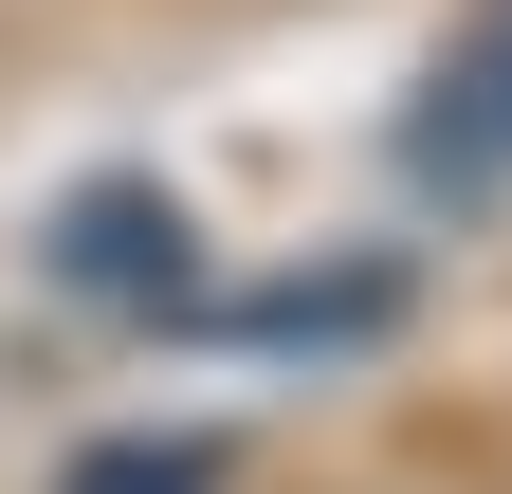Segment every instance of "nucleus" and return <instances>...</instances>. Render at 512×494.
I'll return each instance as SVG.
<instances>
[{
    "instance_id": "obj_1",
    "label": "nucleus",
    "mask_w": 512,
    "mask_h": 494,
    "mask_svg": "<svg viewBox=\"0 0 512 494\" xmlns=\"http://www.w3.org/2000/svg\"><path fill=\"white\" fill-rule=\"evenodd\" d=\"M403 165H421V202L512 183V0H458V37H439V74L403 110Z\"/></svg>"
},
{
    "instance_id": "obj_2",
    "label": "nucleus",
    "mask_w": 512,
    "mask_h": 494,
    "mask_svg": "<svg viewBox=\"0 0 512 494\" xmlns=\"http://www.w3.org/2000/svg\"><path fill=\"white\" fill-rule=\"evenodd\" d=\"M55 275L74 293H183V202H147V183H92L74 238H55Z\"/></svg>"
},
{
    "instance_id": "obj_3",
    "label": "nucleus",
    "mask_w": 512,
    "mask_h": 494,
    "mask_svg": "<svg viewBox=\"0 0 512 494\" xmlns=\"http://www.w3.org/2000/svg\"><path fill=\"white\" fill-rule=\"evenodd\" d=\"M238 476V440H110V458H74V494H220Z\"/></svg>"
}]
</instances>
